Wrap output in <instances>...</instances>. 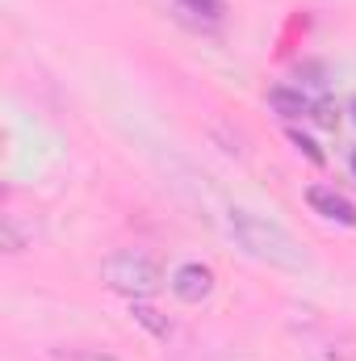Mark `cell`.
I'll return each instance as SVG.
<instances>
[{"mask_svg": "<svg viewBox=\"0 0 356 361\" xmlns=\"http://www.w3.org/2000/svg\"><path fill=\"white\" fill-rule=\"evenodd\" d=\"M172 294H177L180 302H205L214 294V269L201 265V261L177 265V273H172Z\"/></svg>", "mask_w": 356, "mask_h": 361, "instance_id": "cell-4", "label": "cell"}, {"mask_svg": "<svg viewBox=\"0 0 356 361\" xmlns=\"http://www.w3.org/2000/svg\"><path fill=\"white\" fill-rule=\"evenodd\" d=\"M352 118H356V101H352Z\"/></svg>", "mask_w": 356, "mask_h": 361, "instance_id": "cell-14", "label": "cell"}, {"mask_svg": "<svg viewBox=\"0 0 356 361\" xmlns=\"http://www.w3.org/2000/svg\"><path fill=\"white\" fill-rule=\"evenodd\" d=\"M289 328H293L306 361H356V341L348 332H340L331 319H323L319 311L289 315Z\"/></svg>", "mask_w": 356, "mask_h": 361, "instance_id": "cell-3", "label": "cell"}, {"mask_svg": "<svg viewBox=\"0 0 356 361\" xmlns=\"http://www.w3.org/2000/svg\"><path fill=\"white\" fill-rule=\"evenodd\" d=\"M63 361H113L109 353H68Z\"/></svg>", "mask_w": 356, "mask_h": 361, "instance_id": "cell-12", "label": "cell"}, {"mask_svg": "<svg viewBox=\"0 0 356 361\" xmlns=\"http://www.w3.org/2000/svg\"><path fill=\"white\" fill-rule=\"evenodd\" d=\"M289 143H293V147H298L310 164H323V152H319V147H314V139H306L302 130H289Z\"/></svg>", "mask_w": 356, "mask_h": 361, "instance_id": "cell-11", "label": "cell"}, {"mask_svg": "<svg viewBox=\"0 0 356 361\" xmlns=\"http://www.w3.org/2000/svg\"><path fill=\"white\" fill-rule=\"evenodd\" d=\"M227 231H231V240H235L252 261H265L272 269L298 273V269L310 265L306 248H302L281 223H272V219L248 210V206H231V210H227Z\"/></svg>", "mask_w": 356, "mask_h": 361, "instance_id": "cell-1", "label": "cell"}, {"mask_svg": "<svg viewBox=\"0 0 356 361\" xmlns=\"http://www.w3.org/2000/svg\"><path fill=\"white\" fill-rule=\"evenodd\" d=\"M306 202H310L314 214H323V219H331V223H340V227H356V206L344 193H336L331 185H310V189H306Z\"/></svg>", "mask_w": 356, "mask_h": 361, "instance_id": "cell-5", "label": "cell"}, {"mask_svg": "<svg viewBox=\"0 0 356 361\" xmlns=\"http://www.w3.org/2000/svg\"><path fill=\"white\" fill-rule=\"evenodd\" d=\"M352 173H356V156H352Z\"/></svg>", "mask_w": 356, "mask_h": 361, "instance_id": "cell-13", "label": "cell"}, {"mask_svg": "<svg viewBox=\"0 0 356 361\" xmlns=\"http://www.w3.org/2000/svg\"><path fill=\"white\" fill-rule=\"evenodd\" d=\"M0 240H4V252H25L34 231H21V214H4L0 219Z\"/></svg>", "mask_w": 356, "mask_h": 361, "instance_id": "cell-9", "label": "cell"}, {"mask_svg": "<svg viewBox=\"0 0 356 361\" xmlns=\"http://www.w3.org/2000/svg\"><path fill=\"white\" fill-rule=\"evenodd\" d=\"M268 105H272L276 114H285V118H302V114H310V109H314V101H310L306 92H302V89H285V85L268 92Z\"/></svg>", "mask_w": 356, "mask_h": 361, "instance_id": "cell-6", "label": "cell"}, {"mask_svg": "<svg viewBox=\"0 0 356 361\" xmlns=\"http://www.w3.org/2000/svg\"><path fill=\"white\" fill-rule=\"evenodd\" d=\"M130 315H134V324H143L155 341H168V336H172V324H168V319L147 302V298H130Z\"/></svg>", "mask_w": 356, "mask_h": 361, "instance_id": "cell-7", "label": "cell"}, {"mask_svg": "<svg viewBox=\"0 0 356 361\" xmlns=\"http://www.w3.org/2000/svg\"><path fill=\"white\" fill-rule=\"evenodd\" d=\"M210 139H214L227 156H248V147H243V143H248V139H243V130H231V122H222V118H218V122H210Z\"/></svg>", "mask_w": 356, "mask_h": 361, "instance_id": "cell-8", "label": "cell"}, {"mask_svg": "<svg viewBox=\"0 0 356 361\" xmlns=\"http://www.w3.org/2000/svg\"><path fill=\"white\" fill-rule=\"evenodd\" d=\"M101 281L126 298H151L164 281V269L147 248H122L101 261Z\"/></svg>", "mask_w": 356, "mask_h": 361, "instance_id": "cell-2", "label": "cell"}, {"mask_svg": "<svg viewBox=\"0 0 356 361\" xmlns=\"http://www.w3.org/2000/svg\"><path fill=\"white\" fill-rule=\"evenodd\" d=\"M180 8L205 17V21H218V17H222V4H218V0H180Z\"/></svg>", "mask_w": 356, "mask_h": 361, "instance_id": "cell-10", "label": "cell"}]
</instances>
